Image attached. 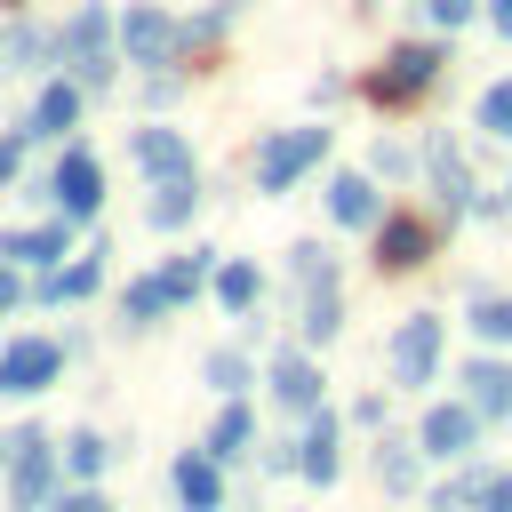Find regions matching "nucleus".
<instances>
[{
	"instance_id": "f257e3e1",
	"label": "nucleus",
	"mask_w": 512,
	"mask_h": 512,
	"mask_svg": "<svg viewBox=\"0 0 512 512\" xmlns=\"http://www.w3.org/2000/svg\"><path fill=\"white\" fill-rule=\"evenodd\" d=\"M320 152H328V128H296V136H272V144L256 152V184H264V192H288V184H296V176H304Z\"/></svg>"
},
{
	"instance_id": "f03ea898",
	"label": "nucleus",
	"mask_w": 512,
	"mask_h": 512,
	"mask_svg": "<svg viewBox=\"0 0 512 512\" xmlns=\"http://www.w3.org/2000/svg\"><path fill=\"white\" fill-rule=\"evenodd\" d=\"M440 64H448L440 48H416V40H408V48H392V56H384V72L368 80V96H376V104H400V96L432 88V72H440Z\"/></svg>"
},
{
	"instance_id": "7ed1b4c3",
	"label": "nucleus",
	"mask_w": 512,
	"mask_h": 512,
	"mask_svg": "<svg viewBox=\"0 0 512 512\" xmlns=\"http://www.w3.org/2000/svg\"><path fill=\"white\" fill-rule=\"evenodd\" d=\"M104 40H112V24H104V8H80L72 16V32H64V64L80 72V80H112V64H104Z\"/></svg>"
},
{
	"instance_id": "20e7f679",
	"label": "nucleus",
	"mask_w": 512,
	"mask_h": 512,
	"mask_svg": "<svg viewBox=\"0 0 512 512\" xmlns=\"http://www.w3.org/2000/svg\"><path fill=\"white\" fill-rule=\"evenodd\" d=\"M432 368H440V320L416 312V320L392 336V376H400V384H424Z\"/></svg>"
},
{
	"instance_id": "39448f33",
	"label": "nucleus",
	"mask_w": 512,
	"mask_h": 512,
	"mask_svg": "<svg viewBox=\"0 0 512 512\" xmlns=\"http://www.w3.org/2000/svg\"><path fill=\"white\" fill-rule=\"evenodd\" d=\"M56 360H64V352H56L48 336H24V344H8V352H0V392H16V400H24V392H40V384L56 376Z\"/></svg>"
},
{
	"instance_id": "423d86ee",
	"label": "nucleus",
	"mask_w": 512,
	"mask_h": 512,
	"mask_svg": "<svg viewBox=\"0 0 512 512\" xmlns=\"http://www.w3.org/2000/svg\"><path fill=\"white\" fill-rule=\"evenodd\" d=\"M56 200H64L72 216H88V208L104 200V160H96V152H64V168H56Z\"/></svg>"
},
{
	"instance_id": "0eeeda50",
	"label": "nucleus",
	"mask_w": 512,
	"mask_h": 512,
	"mask_svg": "<svg viewBox=\"0 0 512 512\" xmlns=\"http://www.w3.org/2000/svg\"><path fill=\"white\" fill-rule=\"evenodd\" d=\"M480 440V408H432L424 416V456H472Z\"/></svg>"
},
{
	"instance_id": "6e6552de",
	"label": "nucleus",
	"mask_w": 512,
	"mask_h": 512,
	"mask_svg": "<svg viewBox=\"0 0 512 512\" xmlns=\"http://www.w3.org/2000/svg\"><path fill=\"white\" fill-rule=\"evenodd\" d=\"M272 400H280L288 416H312V408H320V376H312V360H288V352H280V360H272Z\"/></svg>"
},
{
	"instance_id": "1a4fd4ad",
	"label": "nucleus",
	"mask_w": 512,
	"mask_h": 512,
	"mask_svg": "<svg viewBox=\"0 0 512 512\" xmlns=\"http://www.w3.org/2000/svg\"><path fill=\"white\" fill-rule=\"evenodd\" d=\"M424 248H432V232H424L416 216H392L384 240H376V264H384V272H408V264H424Z\"/></svg>"
},
{
	"instance_id": "9d476101",
	"label": "nucleus",
	"mask_w": 512,
	"mask_h": 512,
	"mask_svg": "<svg viewBox=\"0 0 512 512\" xmlns=\"http://www.w3.org/2000/svg\"><path fill=\"white\" fill-rule=\"evenodd\" d=\"M296 472H304V480H320V488L336 480V416H320V408H312L304 448H296Z\"/></svg>"
},
{
	"instance_id": "9b49d317",
	"label": "nucleus",
	"mask_w": 512,
	"mask_h": 512,
	"mask_svg": "<svg viewBox=\"0 0 512 512\" xmlns=\"http://www.w3.org/2000/svg\"><path fill=\"white\" fill-rule=\"evenodd\" d=\"M424 160H432V176H440V200H448V208H472V176H464V160H456V136H424Z\"/></svg>"
},
{
	"instance_id": "f8f14e48",
	"label": "nucleus",
	"mask_w": 512,
	"mask_h": 512,
	"mask_svg": "<svg viewBox=\"0 0 512 512\" xmlns=\"http://www.w3.org/2000/svg\"><path fill=\"white\" fill-rule=\"evenodd\" d=\"M48 488V440L40 432H16V512H32Z\"/></svg>"
},
{
	"instance_id": "ddd939ff",
	"label": "nucleus",
	"mask_w": 512,
	"mask_h": 512,
	"mask_svg": "<svg viewBox=\"0 0 512 512\" xmlns=\"http://www.w3.org/2000/svg\"><path fill=\"white\" fill-rule=\"evenodd\" d=\"M464 392H472L480 416H504V408H512V368H504V360H472V368H464Z\"/></svg>"
},
{
	"instance_id": "4468645a",
	"label": "nucleus",
	"mask_w": 512,
	"mask_h": 512,
	"mask_svg": "<svg viewBox=\"0 0 512 512\" xmlns=\"http://www.w3.org/2000/svg\"><path fill=\"white\" fill-rule=\"evenodd\" d=\"M168 40H176V24H168L160 8H128V56H136V64H160Z\"/></svg>"
},
{
	"instance_id": "2eb2a0df",
	"label": "nucleus",
	"mask_w": 512,
	"mask_h": 512,
	"mask_svg": "<svg viewBox=\"0 0 512 512\" xmlns=\"http://www.w3.org/2000/svg\"><path fill=\"white\" fill-rule=\"evenodd\" d=\"M136 160H144L152 176H184V168H192V152H184L176 128H136Z\"/></svg>"
},
{
	"instance_id": "dca6fc26",
	"label": "nucleus",
	"mask_w": 512,
	"mask_h": 512,
	"mask_svg": "<svg viewBox=\"0 0 512 512\" xmlns=\"http://www.w3.org/2000/svg\"><path fill=\"white\" fill-rule=\"evenodd\" d=\"M328 216H336V224H376V184L344 168V176L328 184Z\"/></svg>"
},
{
	"instance_id": "f3484780",
	"label": "nucleus",
	"mask_w": 512,
	"mask_h": 512,
	"mask_svg": "<svg viewBox=\"0 0 512 512\" xmlns=\"http://www.w3.org/2000/svg\"><path fill=\"white\" fill-rule=\"evenodd\" d=\"M176 496H184L192 512H216V504H224V480H216V456H184V464H176Z\"/></svg>"
},
{
	"instance_id": "a211bd4d",
	"label": "nucleus",
	"mask_w": 512,
	"mask_h": 512,
	"mask_svg": "<svg viewBox=\"0 0 512 512\" xmlns=\"http://www.w3.org/2000/svg\"><path fill=\"white\" fill-rule=\"evenodd\" d=\"M192 200H200V192H192V176H168V184L152 192V208H144V216H152V232H176V224L192 216Z\"/></svg>"
},
{
	"instance_id": "6ab92c4d",
	"label": "nucleus",
	"mask_w": 512,
	"mask_h": 512,
	"mask_svg": "<svg viewBox=\"0 0 512 512\" xmlns=\"http://www.w3.org/2000/svg\"><path fill=\"white\" fill-rule=\"evenodd\" d=\"M0 256H16V264H56V256H64V224H40V232H8V240H0Z\"/></svg>"
},
{
	"instance_id": "aec40b11",
	"label": "nucleus",
	"mask_w": 512,
	"mask_h": 512,
	"mask_svg": "<svg viewBox=\"0 0 512 512\" xmlns=\"http://www.w3.org/2000/svg\"><path fill=\"white\" fill-rule=\"evenodd\" d=\"M32 136H64L72 120H80V88H40V104H32Z\"/></svg>"
},
{
	"instance_id": "412c9836",
	"label": "nucleus",
	"mask_w": 512,
	"mask_h": 512,
	"mask_svg": "<svg viewBox=\"0 0 512 512\" xmlns=\"http://www.w3.org/2000/svg\"><path fill=\"white\" fill-rule=\"evenodd\" d=\"M96 280H104V240H96V256H80V264H64V272L48 280V296H56V304H72V296H88Z\"/></svg>"
},
{
	"instance_id": "4be33fe9",
	"label": "nucleus",
	"mask_w": 512,
	"mask_h": 512,
	"mask_svg": "<svg viewBox=\"0 0 512 512\" xmlns=\"http://www.w3.org/2000/svg\"><path fill=\"white\" fill-rule=\"evenodd\" d=\"M248 432H256V424H248V408H240V400H224V416H216V432H208V456H216V464H224V456H240V448H248Z\"/></svg>"
},
{
	"instance_id": "5701e85b",
	"label": "nucleus",
	"mask_w": 512,
	"mask_h": 512,
	"mask_svg": "<svg viewBox=\"0 0 512 512\" xmlns=\"http://www.w3.org/2000/svg\"><path fill=\"white\" fill-rule=\"evenodd\" d=\"M472 328H480L488 344H512V296H480V304H472Z\"/></svg>"
},
{
	"instance_id": "b1692460",
	"label": "nucleus",
	"mask_w": 512,
	"mask_h": 512,
	"mask_svg": "<svg viewBox=\"0 0 512 512\" xmlns=\"http://www.w3.org/2000/svg\"><path fill=\"white\" fill-rule=\"evenodd\" d=\"M304 336H312V344H320V336H336V288H328V280H320V288H312V304H304Z\"/></svg>"
},
{
	"instance_id": "393cba45",
	"label": "nucleus",
	"mask_w": 512,
	"mask_h": 512,
	"mask_svg": "<svg viewBox=\"0 0 512 512\" xmlns=\"http://www.w3.org/2000/svg\"><path fill=\"white\" fill-rule=\"evenodd\" d=\"M480 128H488V136H512V80H496V88L480 96Z\"/></svg>"
},
{
	"instance_id": "a878e982",
	"label": "nucleus",
	"mask_w": 512,
	"mask_h": 512,
	"mask_svg": "<svg viewBox=\"0 0 512 512\" xmlns=\"http://www.w3.org/2000/svg\"><path fill=\"white\" fill-rule=\"evenodd\" d=\"M200 272H208V256H176V264H168V280H160V288H168V304H176V296H192V288H200Z\"/></svg>"
},
{
	"instance_id": "bb28decb",
	"label": "nucleus",
	"mask_w": 512,
	"mask_h": 512,
	"mask_svg": "<svg viewBox=\"0 0 512 512\" xmlns=\"http://www.w3.org/2000/svg\"><path fill=\"white\" fill-rule=\"evenodd\" d=\"M216 296H224V304H256V272H248V264H224V272H216Z\"/></svg>"
},
{
	"instance_id": "cd10ccee",
	"label": "nucleus",
	"mask_w": 512,
	"mask_h": 512,
	"mask_svg": "<svg viewBox=\"0 0 512 512\" xmlns=\"http://www.w3.org/2000/svg\"><path fill=\"white\" fill-rule=\"evenodd\" d=\"M208 384H216V392L232 400V392L248 384V360H240V352H216V360H208Z\"/></svg>"
},
{
	"instance_id": "c85d7f7f",
	"label": "nucleus",
	"mask_w": 512,
	"mask_h": 512,
	"mask_svg": "<svg viewBox=\"0 0 512 512\" xmlns=\"http://www.w3.org/2000/svg\"><path fill=\"white\" fill-rule=\"evenodd\" d=\"M160 304H168V288H160V280H136V288H128V320H136V328H144Z\"/></svg>"
},
{
	"instance_id": "c756f323",
	"label": "nucleus",
	"mask_w": 512,
	"mask_h": 512,
	"mask_svg": "<svg viewBox=\"0 0 512 512\" xmlns=\"http://www.w3.org/2000/svg\"><path fill=\"white\" fill-rule=\"evenodd\" d=\"M296 280H304V288H320V280H328V248H320V240H304V248H296Z\"/></svg>"
},
{
	"instance_id": "7c9ffc66",
	"label": "nucleus",
	"mask_w": 512,
	"mask_h": 512,
	"mask_svg": "<svg viewBox=\"0 0 512 512\" xmlns=\"http://www.w3.org/2000/svg\"><path fill=\"white\" fill-rule=\"evenodd\" d=\"M72 472H104V440H96V432L72 440Z\"/></svg>"
},
{
	"instance_id": "2f4dec72",
	"label": "nucleus",
	"mask_w": 512,
	"mask_h": 512,
	"mask_svg": "<svg viewBox=\"0 0 512 512\" xmlns=\"http://www.w3.org/2000/svg\"><path fill=\"white\" fill-rule=\"evenodd\" d=\"M384 480H392V488H408V480H416V464H408V448H384Z\"/></svg>"
},
{
	"instance_id": "473e14b6",
	"label": "nucleus",
	"mask_w": 512,
	"mask_h": 512,
	"mask_svg": "<svg viewBox=\"0 0 512 512\" xmlns=\"http://www.w3.org/2000/svg\"><path fill=\"white\" fill-rule=\"evenodd\" d=\"M24 144H32V128H16V136H8V144H0V184H8V176H16V160H24Z\"/></svg>"
},
{
	"instance_id": "72a5a7b5",
	"label": "nucleus",
	"mask_w": 512,
	"mask_h": 512,
	"mask_svg": "<svg viewBox=\"0 0 512 512\" xmlns=\"http://www.w3.org/2000/svg\"><path fill=\"white\" fill-rule=\"evenodd\" d=\"M480 504H488V512H512V472H496V480L480 488Z\"/></svg>"
},
{
	"instance_id": "f704fd0d",
	"label": "nucleus",
	"mask_w": 512,
	"mask_h": 512,
	"mask_svg": "<svg viewBox=\"0 0 512 512\" xmlns=\"http://www.w3.org/2000/svg\"><path fill=\"white\" fill-rule=\"evenodd\" d=\"M472 16V0H432V24H464Z\"/></svg>"
},
{
	"instance_id": "c9c22d12",
	"label": "nucleus",
	"mask_w": 512,
	"mask_h": 512,
	"mask_svg": "<svg viewBox=\"0 0 512 512\" xmlns=\"http://www.w3.org/2000/svg\"><path fill=\"white\" fill-rule=\"evenodd\" d=\"M64 512H104V496H72V504H64Z\"/></svg>"
},
{
	"instance_id": "e433bc0d",
	"label": "nucleus",
	"mask_w": 512,
	"mask_h": 512,
	"mask_svg": "<svg viewBox=\"0 0 512 512\" xmlns=\"http://www.w3.org/2000/svg\"><path fill=\"white\" fill-rule=\"evenodd\" d=\"M8 304H16V272H0V312H8Z\"/></svg>"
},
{
	"instance_id": "4c0bfd02",
	"label": "nucleus",
	"mask_w": 512,
	"mask_h": 512,
	"mask_svg": "<svg viewBox=\"0 0 512 512\" xmlns=\"http://www.w3.org/2000/svg\"><path fill=\"white\" fill-rule=\"evenodd\" d=\"M496 24H504V32H512V0H496Z\"/></svg>"
},
{
	"instance_id": "58836bf2",
	"label": "nucleus",
	"mask_w": 512,
	"mask_h": 512,
	"mask_svg": "<svg viewBox=\"0 0 512 512\" xmlns=\"http://www.w3.org/2000/svg\"><path fill=\"white\" fill-rule=\"evenodd\" d=\"M8 448H16V440H0V464H8Z\"/></svg>"
},
{
	"instance_id": "ea45409f",
	"label": "nucleus",
	"mask_w": 512,
	"mask_h": 512,
	"mask_svg": "<svg viewBox=\"0 0 512 512\" xmlns=\"http://www.w3.org/2000/svg\"><path fill=\"white\" fill-rule=\"evenodd\" d=\"M504 200H512V192H504Z\"/></svg>"
},
{
	"instance_id": "a19ab883",
	"label": "nucleus",
	"mask_w": 512,
	"mask_h": 512,
	"mask_svg": "<svg viewBox=\"0 0 512 512\" xmlns=\"http://www.w3.org/2000/svg\"><path fill=\"white\" fill-rule=\"evenodd\" d=\"M104 512H112V504H104Z\"/></svg>"
}]
</instances>
